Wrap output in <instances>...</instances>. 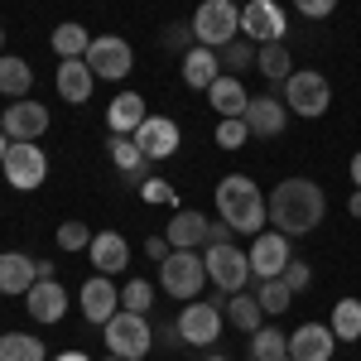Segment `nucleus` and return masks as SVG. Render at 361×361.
Returning a JSON list of instances; mask_svg holds the SVG:
<instances>
[{
    "label": "nucleus",
    "instance_id": "obj_44",
    "mask_svg": "<svg viewBox=\"0 0 361 361\" xmlns=\"http://www.w3.org/2000/svg\"><path fill=\"white\" fill-rule=\"evenodd\" d=\"M169 236H149V241H145V255H149V260H169Z\"/></svg>",
    "mask_w": 361,
    "mask_h": 361
},
{
    "label": "nucleus",
    "instance_id": "obj_20",
    "mask_svg": "<svg viewBox=\"0 0 361 361\" xmlns=\"http://www.w3.org/2000/svg\"><path fill=\"white\" fill-rule=\"evenodd\" d=\"M25 308L34 323H63L68 313V289L58 279H34V289L25 294Z\"/></svg>",
    "mask_w": 361,
    "mask_h": 361
},
{
    "label": "nucleus",
    "instance_id": "obj_16",
    "mask_svg": "<svg viewBox=\"0 0 361 361\" xmlns=\"http://www.w3.org/2000/svg\"><path fill=\"white\" fill-rule=\"evenodd\" d=\"M246 130L255 140H275L284 135V126H289V106L279 102V97H250V106H246Z\"/></svg>",
    "mask_w": 361,
    "mask_h": 361
},
{
    "label": "nucleus",
    "instance_id": "obj_41",
    "mask_svg": "<svg viewBox=\"0 0 361 361\" xmlns=\"http://www.w3.org/2000/svg\"><path fill=\"white\" fill-rule=\"evenodd\" d=\"M284 284H289V289H294V294H299V289H308V284H313V275H308V265H304V260H289V265H284Z\"/></svg>",
    "mask_w": 361,
    "mask_h": 361
},
{
    "label": "nucleus",
    "instance_id": "obj_14",
    "mask_svg": "<svg viewBox=\"0 0 361 361\" xmlns=\"http://www.w3.org/2000/svg\"><path fill=\"white\" fill-rule=\"evenodd\" d=\"M178 333L188 347H207V342H217L222 337V308L202 304V299H188L183 313H178Z\"/></svg>",
    "mask_w": 361,
    "mask_h": 361
},
{
    "label": "nucleus",
    "instance_id": "obj_34",
    "mask_svg": "<svg viewBox=\"0 0 361 361\" xmlns=\"http://www.w3.org/2000/svg\"><path fill=\"white\" fill-rule=\"evenodd\" d=\"M289 352V337L284 333H275V328H255L250 333V357L255 361H279Z\"/></svg>",
    "mask_w": 361,
    "mask_h": 361
},
{
    "label": "nucleus",
    "instance_id": "obj_51",
    "mask_svg": "<svg viewBox=\"0 0 361 361\" xmlns=\"http://www.w3.org/2000/svg\"><path fill=\"white\" fill-rule=\"evenodd\" d=\"M207 361H226V357H207Z\"/></svg>",
    "mask_w": 361,
    "mask_h": 361
},
{
    "label": "nucleus",
    "instance_id": "obj_30",
    "mask_svg": "<svg viewBox=\"0 0 361 361\" xmlns=\"http://www.w3.org/2000/svg\"><path fill=\"white\" fill-rule=\"evenodd\" d=\"M87 44H92V34H87L78 20H68V25H58L54 34H49V49H54L58 58H87Z\"/></svg>",
    "mask_w": 361,
    "mask_h": 361
},
{
    "label": "nucleus",
    "instance_id": "obj_42",
    "mask_svg": "<svg viewBox=\"0 0 361 361\" xmlns=\"http://www.w3.org/2000/svg\"><path fill=\"white\" fill-rule=\"evenodd\" d=\"M140 193H145V202H173V188L159 183V178H145V183H140Z\"/></svg>",
    "mask_w": 361,
    "mask_h": 361
},
{
    "label": "nucleus",
    "instance_id": "obj_11",
    "mask_svg": "<svg viewBox=\"0 0 361 361\" xmlns=\"http://www.w3.org/2000/svg\"><path fill=\"white\" fill-rule=\"evenodd\" d=\"M250 275L255 279H279L284 275V265L294 260V250H289V236L284 231H260L255 241H250Z\"/></svg>",
    "mask_w": 361,
    "mask_h": 361
},
{
    "label": "nucleus",
    "instance_id": "obj_37",
    "mask_svg": "<svg viewBox=\"0 0 361 361\" xmlns=\"http://www.w3.org/2000/svg\"><path fill=\"white\" fill-rule=\"evenodd\" d=\"M159 44H164L169 54H188L197 39H193V25H164L159 29Z\"/></svg>",
    "mask_w": 361,
    "mask_h": 361
},
{
    "label": "nucleus",
    "instance_id": "obj_9",
    "mask_svg": "<svg viewBox=\"0 0 361 361\" xmlns=\"http://www.w3.org/2000/svg\"><path fill=\"white\" fill-rule=\"evenodd\" d=\"M207 279L217 284V289H226V294H241L250 279V255L241 246H207Z\"/></svg>",
    "mask_w": 361,
    "mask_h": 361
},
{
    "label": "nucleus",
    "instance_id": "obj_1",
    "mask_svg": "<svg viewBox=\"0 0 361 361\" xmlns=\"http://www.w3.org/2000/svg\"><path fill=\"white\" fill-rule=\"evenodd\" d=\"M265 212H270V226L294 241V236H308L328 217V193L313 178H284V183H275V193L265 197Z\"/></svg>",
    "mask_w": 361,
    "mask_h": 361
},
{
    "label": "nucleus",
    "instance_id": "obj_45",
    "mask_svg": "<svg viewBox=\"0 0 361 361\" xmlns=\"http://www.w3.org/2000/svg\"><path fill=\"white\" fill-rule=\"evenodd\" d=\"M347 212H352V217H357V222H361V188H357V193H352V197H347Z\"/></svg>",
    "mask_w": 361,
    "mask_h": 361
},
{
    "label": "nucleus",
    "instance_id": "obj_36",
    "mask_svg": "<svg viewBox=\"0 0 361 361\" xmlns=\"http://www.w3.org/2000/svg\"><path fill=\"white\" fill-rule=\"evenodd\" d=\"M149 304H154V284H149V279H130V284L121 289V308H126V313H149Z\"/></svg>",
    "mask_w": 361,
    "mask_h": 361
},
{
    "label": "nucleus",
    "instance_id": "obj_28",
    "mask_svg": "<svg viewBox=\"0 0 361 361\" xmlns=\"http://www.w3.org/2000/svg\"><path fill=\"white\" fill-rule=\"evenodd\" d=\"M328 328L337 342H361V299H337Z\"/></svg>",
    "mask_w": 361,
    "mask_h": 361
},
{
    "label": "nucleus",
    "instance_id": "obj_50",
    "mask_svg": "<svg viewBox=\"0 0 361 361\" xmlns=\"http://www.w3.org/2000/svg\"><path fill=\"white\" fill-rule=\"evenodd\" d=\"M279 361H294V357H289V352H284V357H279Z\"/></svg>",
    "mask_w": 361,
    "mask_h": 361
},
{
    "label": "nucleus",
    "instance_id": "obj_49",
    "mask_svg": "<svg viewBox=\"0 0 361 361\" xmlns=\"http://www.w3.org/2000/svg\"><path fill=\"white\" fill-rule=\"evenodd\" d=\"M0 49H5V29H0Z\"/></svg>",
    "mask_w": 361,
    "mask_h": 361
},
{
    "label": "nucleus",
    "instance_id": "obj_27",
    "mask_svg": "<svg viewBox=\"0 0 361 361\" xmlns=\"http://www.w3.org/2000/svg\"><path fill=\"white\" fill-rule=\"evenodd\" d=\"M29 87H34V68L15 54H0V97L20 102V97H29Z\"/></svg>",
    "mask_w": 361,
    "mask_h": 361
},
{
    "label": "nucleus",
    "instance_id": "obj_48",
    "mask_svg": "<svg viewBox=\"0 0 361 361\" xmlns=\"http://www.w3.org/2000/svg\"><path fill=\"white\" fill-rule=\"evenodd\" d=\"M5 154H10V135L0 130V164H5Z\"/></svg>",
    "mask_w": 361,
    "mask_h": 361
},
{
    "label": "nucleus",
    "instance_id": "obj_17",
    "mask_svg": "<svg viewBox=\"0 0 361 361\" xmlns=\"http://www.w3.org/2000/svg\"><path fill=\"white\" fill-rule=\"evenodd\" d=\"M39 279V260L25 255V250H0V294L10 299H25Z\"/></svg>",
    "mask_w": 361,
    "mask_h": 361
},
{
    "label": "nucleus",
    "instance_id": "obj_25",
    "mask_svg": "<svg viewBox=\"0 0 361 361\" xmlns=\"http://www.w3.org/2000/svg\"><path fill=\"white\" fill-rule=\"evenodd\" d=\"M207 241V217L202 212H188V207H178L173 217H169V246L173 250H197Z\"/></svg>",
    "mask_w": 361,
    "mask_h": 361
},
{
    "label": "nucleus",
    "instance_id": "obj_52",
    "mask_svg": "<svg viewBox=\"0 0 361 361\" xmlns=\"http://www.w3.org/2000/svg\"><path fill=\"white\" fill-rule=\"evenodd\" d=\"M231 5H246V0H231Z\"/></svg>",
    "mask_w": 361,
    "mask_h": 361
},
{
    "label": "nucleus",
    "instance_id": "obj_32",
    "mask_svg": "<svg viewBox=\"0 0 361 361\" xmlns=\"http://www.w3.org/2000/svg\"><path fill=\"white\" fill-rule=\"evenodd\" d=\"M0 361H49L44 342L29 333H5L0 337Z\"/></svg>",
    "mask_w": 361,
    "mask_h": 361
},
{
    "label": "nucleus",
    "instance_id": "obj_15",
    "mask_svg": "<svg viewBox=\"0 0 361 361\" xmlns=\"http://www.w3.org/2000/svg\"><path fill=\"white\" fill-rule=\"evenodd\" d=\"M54 87L68 106H82L92 102V87H97V73L87 68V58H58V73H54Z\"/></svg>",
    "mask_w": 361,
    "mask_h": 361
},
{
    "label": "nucleus",
    "instance_id": "obj_38",
    "mask_svg": "<svg viewBox=\"0 0 361 361\" xmlns=\"http://www.w3.org/2000/svg\"><path fill=\"white\" fill-rule=\"evenodd\" d=\"M58 246L63 250H87L92 246V226L87 222H63L58 226Z\"/></svg>",
    "mask_w": 361,
    "mask_h": 361
},
{
    "label": "nucleus",
    "instance_id": "obj_35",
    "mask_svg": "<svg viewBox=\"0 0 361 361\" xmlns=\"http://www.w3.org/2000/svg\"><path fill=\"white\" fill-rule=\"evenodd\" d=\"M255 49H260V44H250L246 34H236L231 44H222V49H217V58H222V73H236V68H255Z\"/></svg>",
    "mask_w": 361,
    "mask_h": 361
},
{
    "label": "nucleus",
    "instance_id": "obj_10",
    "mask_svg": "<svg viewBox=\"0 0 361 361\" xmlns=\"http://www.w3.org/2000/svg\"><path fill=\"white\" fill-rule=\"evenodd\" d=\"M241 34L250 44H279L289 34V20H284V10L275 0H246L241 5Z\"/></svg>",
    "mask_w": 361,
    "mask_h": 361
},
{
    "label": "nucleus",
    "instance_id": "obj_46",
    "mask_svg": "<svg viewBox=\"0 0 361 361\" xmlns=\"http://www.w3.org/2000/svg\"><path fill=\"white\" fill-rule=\"evenodd\" d=\"M352 183H357V188H361V149H357V154H352Z\"/></svg>",
    "mask_w": 361,
    "mask_h": 361
},
{
    "label": "nucleus",
    "instance_id": "obj_33",
    "mask_svg": "<svg viewBox=\"0 0 361 361\" xmlns=\"http://www.w3.org/2000/svg\"><path fill=\"white\" fill-rule=\"evenodd\" d=\"M255 299H260V308H265V318H279L284 308L294 304V289L284 284V275L279 279H260V284H255Z\"/></svg>",
    "mask_w": 361,
    "mask_h": 361
},
{
    "label": "nucleus",
    "instance_id": "obj_12",
    "mask_svg": "<svg viewBox=\"0 0 361 361\" xmlns=\"http://www.w3.org/2000/svg\"><path fill=\"white\" fill-rule=\"evenodd\" d=\"M0 130L10 140H39L49 130V106L34 102V97H20V102H10V106L0 111Z\"/></svg>",
    "mask_w": 361,
    "mask_h": 361
},
{
    "label": "nucleus",
    "instance_id": "obj_24",
    "mask_svg": "<svg viewBox=\"0 0 361 361\" xmlns=\"http://www.w3.org/2000/svg\"><path fill=\"white\" fill-rule=\"evenodd\" d=\"M145 97L140 92H121L111 106H106V126H111V135H135L140 126H145Z\"/></svg>",
    "mask_w": 361,
    "mask_h": 361
},
{
    "label": "nucleus",
    "instance_id": "obj_22",
    "mask_svg": "<svg viewBox=\"0 0 361 361\" xmlns=\"http://www.w3.org/2000/svg\"><path fill=\"white\" fill-rule=\"evenodd\" d=\"M217 78H222V58H217V49H202V44H193V49L183 54V82L193 87V92H207Z\"/></svg>",
    "mask_w": 361,
    "mask_h": 361
},
{
    "label": "nucleus",
    "instance_id": "obj_21",
    "mask_svg": "<svg viewBox=\"0 0 361 361\" xmlns=\"http://www.w3.org/2000/svg\"><path fill=\"white\" fill-rule=\"evenodd\" d=\"M87 250H92L97 275H121V270L130 265V246H126V236H121V231H97Z\"/></svg>",
    "mask_w": 361,
    "mask_h": 361
},
{
    "label": "nucleus",
    "instance_id": "obj_39",
    "mask_svg": "<svg viewBox=\"0 0 361 361\" xmlns=\"http://www.w3.org/2000/svg\"><path fill=\"white\" fill-rule=\"evenodd\" d=\"M246 140H250V130H246V121H241V116H231V121L217 126V145H222V149H241Z\"/></svg>",
    "mask_w": 361,
    "mask_h": 361
},
{
    "label": "nucleus",
    "instance_id": "obj_54",
    "mask_svg": "<svg viewBox=\"0 0 361 361\" xmlns=\"http://www.w3.org/2000/svg\"><path fill=\"white\" fill-rule=\"evenodd\" d=\"M246 361H255V357H246Z\"/></svg>",
    "mask_w": 361,
    "mask_h": 361
},
{
    "label": "nucleus",
    "instance_id": "obj_2",
    "mask_svg": "<svg viewBox=\"0 0 361 361\" xmlns=\"http://www.w3.org/2000/svg\"><path fill=\"white\" fill-rule=\"evenodd\" d=\"M217 217H222L231 231H246V236H260L270 212H265V197L255 188V178L246 173H226L217 183Z\"/></svg>",
    "mask_w": 361,
    "mask_h": 361
},
{
    "label": "nucleus",
    "instance_id": "obj_29",
    "mask_svg": "<svg viewBox=\"0 0 361 361\" xmlns=\"http://www.w3.org/2000/svg\"><path fill=\"white\" fill-rule=\"evenodd\" d=\"M255 68H260L270 82H289L294 58H289V49H284V39H279V44H260V49H255Z\"/></svg>",
    "mask_w": 361,
    "mask_h": 361
},
{
    "label": "nucleus",
    "instance_id": "obj_31",
    "mask_svg": "<svg viewBox=\"0 0 361 361\" xmlns=\"http://www.w3.org/2000/svg\"><path fill=\"white\" fill-rule=\"evenodd\" d=\"M226 318H231L246 337L255 333V328H265V308H260L255 294H231V299H226Z\"/></svg>",
    "mask_w": 361,
    "mask_h": 361
},
{
    "label": "nucleus",
    "instance_id": "obj_40",
    "mask_svg": "<svg viewBox=\"0 0 361 361\" xmlns=\"http://www.w3.org/2000/svg\"><path fill=\"white\" fill-rule=\"evenodd\" d=\"M294 10H299L304 20H328L337 10V0H294Z\"/></svg>",
    "mask_w": 361,
    "mask_h": 361
},
{
    "label": "nucleus",
    "instance_id": "obj_26",
    "mask_svg": "<svg viewBox=\"0 0 361 361\" xmlns=\"http://www.w3.org/2000/svg\"><path fill=\"white\" fill-rule=\"evenodd\" d=\"M106 149H111V164L126 173V183H145L149 159H145V149L135 145V135H111V140H106Z\"/></svg>",
    "mask_w": 361,
    "mask_h": 361
},
{
    "label": "nucleus",
    "instance_id": "obj_3",
    "mask_svg": "<svg viewBox=\"0 0 361 361\" xmlns=\"http://www.w3.org/2000/svg\"><path fill=\"white\" fill-rule=\"evenodd\" d=\"M188 25H193V39L202 49H222V44H231L241 34V5H231V0H202Z\"/></svg>",
    "mask_w": 361,
    "mask_h": 361
},
{
    "label": "nucleus",
    "instance_id": "obj_5",
    "mask_svg": "<svg viewBox=\"0 0 361 361\" xmlns=\"http://www.w3.org/2000/svg\"><path fill=\"white\" fill-rule=\"evenodd\" d=\"M284 106H289V116L318 121V116L333 106V87H328L323 73H313V68H294L289 82H284Z\"/></svg>",
    "mask_w": 361,
    "mask_h": 361
},
{
    "label": "nucleus",
    "instance_id": "obj_13",
    "mask_svg": "<svg viewBox=\"0 0 361 361\" xmlns=\"http://www.w3.org/2000/svg\"><path fill=\"white\" fill-rule=\"evenodd\" d=\"M78 304H82V318H87V323L106 328L116 313H121V289L111 284V275H92L82 289H78Z\"/></svg>",
    "mask_w": 361,
    "mask_h": 361
},
{
    "label": "nucleus",
    "instance_id": "obj_43",
    "mask_svg": "<svg viewBox=\"0 0 361 361\" xmlns=\"http://www.w3.org/2000/svg\"><path fill=\"white\" fill-rule=\"evenodd\" d=\"M231 236H236V231L226 222H207V246H231Z\"/></svg>",
    "mask_w": 361,
    "mask_h": 361
},
{
    "label": "nucleus",
    "instance_id": "obj_23",
    "mask_svg": "<svg viewBox=\"0 0 361 361\" xmlns=\"http://www.w3.org/2000/svg\"><path fill=\"white\" fill-rule=\"evenodd\" d=\"M207 106L222 116V121H231V116H246V106H250V97H246V87L236 82L231 73H222L217 82L207 87Z\"/></svg>",
    "mask_w": 361,
    "mask_h": 361
},
{
    "label": "nucleus",
    "instance_id": "obj_53",
    "mask_svg": "<svg viewBox=\"0 0 361 361\" xmlns=\"http://www.w3.org/2000/svg\"><path fill=\"white\" fill-rule=\"evenodd\" d=\"M106 361H121V357H106Z\"/></svg>",
    "mask_w": 361,
    "mask_h": 361
},
{
    "label": "nucleus",
    "instance_id": "obj_19",
    "mask_svg": "<svg viewBox=\"0 0 361 361\" xmlns=\"http://www.w3.org/2000/svg\"><path fill=\"white\" fill-rule=\"evenodd\" d=\"M135 145L145 149L149 164L154 159H169V154H178V126L169 116H145V126L135 130Z\"/></svg>",
    "mask_w": 361,
    "mask_h": 361
},
{
    "label": "nucleus",
    "instance_id": "obj_8",
    "mask_svg": "<svg viewBox=\"0 0 361 361\" xmlns=\"http://www.w3.org/2000/svg\"><path fill=\"white\" fill-rule=\"evenodd\" d=\"M87 68L97 73V82H121V78H130V68H135V49H130L121 34H97V39L87 44Z\"/></svg>",
    "mask_w": 361,
    "mask_h": 361
},
{
    "label": "nucleus",
    "instance_id": "obj_6",
    "mask_svg": "<svg viewBox=\"0 0 361 361\" xmlns=\"http://www.w3.org/2000/svg\"><path fill=\"white\" fill-rule=\"evenodd\" d=\"M159 284L169 299H197L207 284V260L197 250H169V260H159Z\"/></svg>",
    "mask_w": 361,
    "mask_h": 361
},
{
    "label": "nucleus",
    "instance_id": "obj_18",
    "mask_svg": "<svg viewBox=\"0 0 361 361\" xmlns=\"http://www.w3.org/2000/svg\"><path fill=\"white\" fill-rule=\"evenodd\" d=\"M333 352H337V337L328 323H304L289 337V357L294 361H333Z\"/></svg>",
    "mask_w": 361,
    "mask_h": 361
},
{
    "label": "nucleus",
    "instance_id": "obj_47",
    "mask_svg": "<svg viewBox=\"0 0 361 361\" xmlns=\"http://www.w3.org/2000/svg\"><path fill=\"white\" fill-rule=\"evenodd\" d=\"M54 361H92V357H82V352H58Z\"/></svg>",
    "mask_w": 361,
    "mask_h": 361
},
{
    "label": "nucleus",
    "instance_id": "obj_7",
    "mask_svg": "<svg viewBox=\"0 0 361 361\" xmlns=\"http://www.w3.org/2000/svg\"><path fill=\"white\" fill-rule=\"evenodd\" d=\"M5 183L15 193H34L44 178H49V154L34 145V140H10V154H5Z\"/></svg>",
    "mask_w": 361,
    "mask_h": 361
},
{
    "label": "nucleus",
    "instance_id": "obj_4",
    "mask_svg": "<svg viewBox=\"0 0 361 361\" xmlns=\"http://www.w3.org/2000/svg\"><path fill=\"white\" fill-rule=\"evenodd\" d=\"M102 333H106V352L121 357V361H145L149 347H154V328H149L145 313H126V308H121Z\"/></svg>",
    "mask_w": 361,
    "mask_h": 361
}]
</instances>
